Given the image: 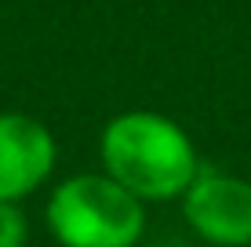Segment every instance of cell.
<instances>
[{"mask_svg":"<svg viewBox=\"0 0 251 247\" xmlns=\"http://www.w3.org/2000/svg\"><path fill=\"white\" fill-rule=\"evenodd\" d=\"M99 171L142 203H168L182 200L204 167L182 124L153 109H127L99 135Z\"/></svg>","mask_w":251,"mask_h":247,"instance_id":"cell-1","label":"cell"},{"mask_svg":"<svg viewBox=\"0 0 251 247\" xmlns=\"http://www.w3.org/2000/svg\"><path fill=\"white\" fill-rule=\"evenodd\" d=\"M146 222V203L102 171L62 178L44 203V225L58 247H138Z\"/></svg>","mask_w":251,"mask_h":247,"instance_id":"cell-2","label":"cell"},{"mask_svg":"<svg viewBox=\"0 0 251 247\" xmlns=\"http://www.w3.org/2000/svg\"><path fill=\"white\" fill-rule=\"evenodd\" d=\"M182 218L211 247H251V182L229 171H201L186 189Z\"/></svg>","mask_w":251,"mask_h":247,"instance_id":"cell-3","label":"cell"},{"mask_svg":"<svg viewBox=\"0 0 251 247\" xmlns=\"http://www.w3.org/2000/svg\"><path fill=\"white\" fill-rule=\"evenodd\" d=\"M58 164V142L29 113H0V203H19L40 189Z\"/></svg>","mask_w":251,"mask_h":247,"instance_id":"cell-4","label":"cell"},{"mask_svg":"<svg viewBox=\"0 0 251 247\" xmlns=\"http://www.w3.org/2000/svg\"><path fill=\"white\" fill-rule=\"evenodd\" d=\"M25 244H29V222H25L22 207L0 203V247H25Z\"/></svg>","mask_w":251,"mask_h":247,"instance_id":"cell-5","label":"cell"}]
</instances>
